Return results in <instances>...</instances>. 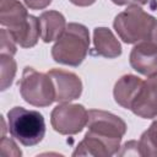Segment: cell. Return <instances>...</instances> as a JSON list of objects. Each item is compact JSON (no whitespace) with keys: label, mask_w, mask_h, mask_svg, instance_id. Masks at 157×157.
Masks as SVG:
<instances>
[{"label":"cell","mask_w":157,"mask_h":157,"mask_svg":"<svg viewBox=\"0 0 157 157\" xmlns=\"http://www.w3.org/2000/svg\"><path fill=\"white\" fill-rule=\"evenodd\" d=\"M21 97L25 102L34 107H48L55 102V93L52 78L48 74L26 66L18 82Z\"/></svg>","instance_id":"obj_5"},{"label":"cell","mask_w":157,"mask_h":157,"mask_svg":"<svg viewBox=\"0 0 157 157\" xmlns=\"http://www.w3.org/2000/svg\"><path fill=\"white\" fill-rule=\"evenodd\" d=\"M90 49V32L85 25L71 22L66 26L64 33L56 39L52 48L54 61L78 66L87 56Z\"/></svg>","instance_id":"obj_2"},{"label":"cell","mask_w":157,"mask_h":157,"mask_svg":"<svg viewBox=\"0 0 157 157\" xmlns=\"http://www.w3.org/2000/svg\"><path fill=\"white\" fill-rule=\"evenodd\" d=\"M0 65H1V91H5L13 82L17 71V64L12 58V55L0 54Z\"/></svg>","instance_id":"obj_16"},{"label":"cell","mask_w":157,"mask_h":157,"mask_svg":"<svg viewBox=\"0 0 157 157\" xmlns=\"http://www.w3.org/2000/svg\"><path fill=\"white\" fill-rule=\"evenodd\" d=\"M1 153L5 156H16V157L22 155L21 150L17 147L15 141L5 136L1 137Z\"/></svg>","instance_id":"obj_18"},{"label":"cell","mask_w":157,"mask_h":157,"mask_svg":"<svg viewBox=\"0 0 157 157\" xmlns=\"http://www.w3.org/2000/svg\"><path fill=\"white\" fill-rule=\"evenodd\" d=\"M130 110L142 119H153L157 117V74L148 76L144 81Z\"/></svg>","instance_id":"obj_9"},{"label":"cell","mask_w":157,"mask_h":157,"mask_svg":"<svg viewBox=\"0 0 157 157\" xmlns=\"http://www.w3.org/2000/svg\"><path fill=\"white\" fill-rule=\"evenodd\" d=\"M9 1H11V0H0V5L1 4H5V2H9Z\"/></svg>","instance_id":"obj_23"},{"label":"cell","mask_w":157,"mask_h":157,"mask_svg":"<svg viewBox=\"0 0 157 157\" xmlns=\"http://www.w3.org/2000/svg\"><path fill=\"white\" fill-rule=\"evenodd\" d=\"M7 129L23 146H34L45 135L44 117L37 110L13 107L7 112Z\"/></svg>","instance_id":"obj_3"},{"label":"cell","mask_w":157,"mask_h":157,"mask_svg":"<svg viewBox=\"0 0 157 157\" xmlns=\"http://www.w3.org/2000/svg\"><path fill=\"white\" fill-rule=\"evenodd\" d=\"M40 37L43 42L49 43L58 39L66 28V21L61 12L55 10L44 11L39 16Z\"/></svg>","instance_id":"obj_12"},{"label":"cell","mask_w":157,"mask_h":157,"mask_svg":"<svg viewBox=\"0 0 157 157\" xmlns=\"http://www.w3.org/2000/svg\"><path fill=\"white\" fill-rule=\"evenodd\" d=\"M88 123V112L82 104L65 102L58 104L50 113L53 129L61 135H76Z\"/></svg>","instance_id":"obj_6"},{"label":"cell","mask_w":157,"mask_h":157,"mask_svg":"<svg viewBox=\"0 0 157 157\" xmlns=\"http://www.w3.org/2000/svg\"><path fill=\"white\" fill-rule=\"evenodd\" d=\"M141 156H157V117L139 140Z\"/></svg>","instance_id":"obj_15"},{"label":"cell","mask_w":157,"mask_h":157,"mask_svg":"<svg viewBox=\"0 0 157 157\" xmlns=\"http://www.w3.org/2000/svg\"><path fill=\"white\" fill-rule=\"evenodd\" d=\"M129 61L131 67L144 76H152L157 74V43H136L130 52Z\"/></svg>","instance_id":"obj_8"},{"label":"cell","mask_w":157,"mask_h":157,"mask_svg":"<svg viewBox=\"0 0 157 157\" xmlns=\"http://www.w3.org/2000/svg\"><path fill=\"white\" fill-rule=\"evenodd\" d=\"M113 27L119 38L126 44L157 43V18L137 5L128 6L126 10L119 12L114 18Z\"/></svg>","instance_id":"obj_1"},{"label":"cell","mask_w":157,"mask_h":157,"mask_svg":"<svg viewBox=\"0 0 157 157\" xmlns=\"http://www.w3.org/2000/svg\"><path fill=\"white\" fill-rule=\"evenodd\" d=\"M144 81L131 74L121 76L114 85L113 96L115 102L125 109H131V105L137 97Z\"/></svg>","instance_id":"obj_10"},{"label":"cell","mask_w":157,"mask_h":157,"mask_svg":"<svg viewBox=\"0 0 157 157\" xmlns=\"http://www.w3.org/2000/svg\"><path fill=\"white\" fill-rule=\"evenodd\" d=\"M23 2L31 10H43L50 5L52 0H23Z\"/></svg>","instance_id":"obj_20"},{"label":"cell","mask_w":157,"mask_h":157,"mask_svg":"<svg viewBox=\"0 0 157 157\" xmlns=\"http://www.w3.org/2000/svg\"><path fill=\"white\" fill-rule=\"evenodd\" d=\"M16 42L11 33L9 32L7 28L2 27L0 31V54H6V55H15L17 49H16Z\"/></svg>","instance_id":"obj_17"},{"label":"cell","mask_w":157,"mask_h":157,"mask_svg":"<svg viewBox=\"0 0 157 157\" xmlns=\"http://www.w3.org/2000/svg\"><path fill=\"white\" fill-rule=\"evenodd\" d=\"M87 126L88 131L86 135L92 136L105 145L112 156L118 153L120 141L126 132V124L120 117L110 112L91 109L88 110Z\"/></svg>","instance_id":"obj_4"},{"label":"cell","mask_w":157,"mask_h":157,"mask_svg":"<svg viewBox=\"0 0 157 157\" xmlns=\"http://www.w3.org/2000/svg\"><path fill=\"white\" fill-rule=\"evenodd\" d=\"M119 156H141L139 141H128L123 145L121 151H118Z\"/></svg>","instance_id":"obj_19"},{"label":"cell","mask_w":157,"mask_h":157,"mask_svg":"<svg viewBox=\"0 0 157 157\" xmlns=\"http://www.w3.org/2000/svg\"><path fill=\"white\" fill-rule=\"evenodd\" d=\"M29 13L26 7L17 0L0 5V22L2 27H6L11 33L21 28L27 21Z\"/></svg>","instance_id":"obj_13"},{"label":"cell","mask_w":157,"mask_h":157,"mask_svg":"<svg viewBox=\"0 0 157 157\" xmlns=\"http://www.w3.org/2000/svg\"><path fill=\"white\" fill-rule=\"evenodd\" d=\"M47 74L52 78L54 86L55 102H71L81 96L82 81L76 74L61 69H52Z\"/></svg>","instance_id":"obj_7"},{"label":"cell","mask_w":157,"mask_h":157,"mask_svg":"<svg viewBox=\"0 0 157 157\" xmlns=\"http://www.w3.org/2000/svg\"><path fill=\"white\" fill-rule=\"evenodd\" d=\"M11 36L13 37L15 42L22 48H32V47H34L37 44L38 39H39V36H40L39 17L29 15L27 21L25 22V25L21 28H18L17 31L12 32Z\"/></svg>","instance_id":"obj_14"},{"label":"cell","mask_w":157,"mask_h":157,"mask_svg":"<svg viewBox=\"0 0 157 157\" xmlns=\"http://www.w3.org/2000/svg\"><path fill=\"white\" fill-rule=\"evenodd\" d=\"M94 54L114 59L121 55V45L108 27H96L93 29Z\"/></svg>","instance_id":"obj_11"},{"label":"cell","mask_w":157,"mask_h":157,"mask_svg":"<svg viewBox=\"0 0 157 157\" xmlns=\"http://www.w3.org/2000/svg\"><path fill=\"white\" fill-rule=\"evenodd\" d=\"M112 2H114L118 6H124V5H128V6H131V5L141 6V5L148 4L150 0H112Z\"/></svg>","instance_id":"obj_21"},{"label":"cell","mask_w":157,"mask_h":157,"mask_svg":"<svg viewBox=\"0 0 157 157\" xmlns=\"http://www.w3.org/2000/svg\"><path fill=\"white\" fill-rule=\"evenodd\" d=\"M69 1L71 4H74V5H76V6H81V7L90 6V5H92V4L96 2V0H69Z\"/></svg>","instance_id":"obj_22"}]
</instances>
